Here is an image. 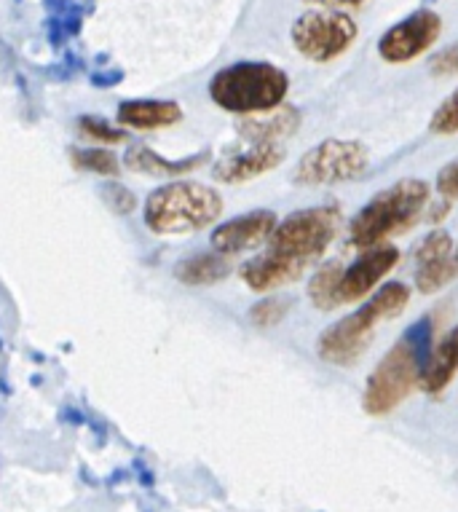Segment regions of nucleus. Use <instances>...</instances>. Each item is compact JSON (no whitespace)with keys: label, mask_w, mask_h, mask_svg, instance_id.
Wrapping results in <instances>:
<instances>
[{"label":"nucleus","mask_w":458,"mask_h":512,"mask_svg":"<svg viewBox=\"0 0 458 512\" xmlns=\"http://www.w3.org/2000/svg\"><path fill=\"white\" fill-rule=\"evenodd\" d=\"M432 344V322H418L381 357L367 376L362 392V408L370 416H389L400 408L413 389L421 387L424 362Z\"/></svg>","instance_id":"f257e3e1"},{"label":"nucleus","mask_w":458,"mask_h":512,"mask_svg":"<svg viewBox=\"0 0 458 512\" xmlns=\"http://www.w3.org/2000/svg\"><path fill=\"white\" fill-rule=\"evenodd\" d=\"M408 303V287L402 282H389L365 306H359L357 311H351L349 317H343L341 322H335L333 328H327L317 341V354L330 365H338V368L357 365L359 357L373 344L378 325L400 317L402 311L408 309Z\"/></svg>","instance_id":"f03ea898"},{"label":"nucleus","mask_w":458,"mask_h":512,"mask_svg":"<svg viewBox=\"0 0 458 512\" xmlns=\"http://www.w3.org/2000/svg\"><path fill=\"white\" fill-rule=\"evenodd\" d=\"M432 204V188L418 177H405L392 188L375 194L362 210L351 218L349 242L357 250H370L375 244L389 242L394 234L416 223Z\"/></svg>","instance_id":"7ed1b4c3"},{"label":"nucleus","mask_w":458,"mask_h":512,"mask_svg":"<svg viewBox=\"0 0 458 512\" xmlns=\"http://www.w3.org/2000/svg\"><path fill=\"white\" fill-rule=\"evenodd\" d=\"M287 92H290V78L271 62H236L217 70L209 81L212 102L236 116L276 110Z\"/></svg>","instance_id":"20e7f679"},{"label":"nucleus","mask_w":458,"mask_h":512,"mask_svg":"<svg viewBox=\"0 0 458 512\" xmlns=\"http://www.w3.org/2000/svg\"><path fill=\"white\" fill-rule=\"evenodd\" d=\"M223 215V199L215 188L193 183V180H172L161 185L145 202V226L153 234L177 236L193 234L212 226Z\"/></svg>","instance_id":"39448f33"},{"label":"nucleus","mask_w":458,"mask_h":512,"mask_svg":"<svg viewBox=\"0 0 458 512\" xmlns=\"http://www.w3.org/2000/svg\"><path fill=\"white\" fill-rule=\"evenodd\" d=\"M338 228H341V210L333 204L298 210L274 228L266 250L284 261L303 263L311 269V263H317L327 247L333 244Z\"/></svg>","instance_id":"423d86ee"},{"label":"nucleus","mask_w":458,"mask_h":512,"mask_svg":"<svg viewBox=\"0 0 458 512\" xmlns=\"http://www.w3.org/2000/svg\"><path fill=\"white\" fill-rule=\"evenodd\" d=\"M370 156L357 140H325L303 153L292 169V183L298 185H338L351 183L367 172Z\"/></svg>","instance_id":"0eeeda50"},{"label":"nucleus","mask_w":458,"mask_h":512,"mask_svg":"<svg viewBox=\"0 0 458 512\" xmlns=\"http://www.w3.org/2000/svg\"><path fill=\"white\" fill-rule=\"evenodd\" d=\"M292 46L311 62H333L357 41V22L343 11H306L292 22Z\"/></svg>","instance_id":"6e6552de"},{"label":"nucleus","mask_w":458,"mask_h":512,"mask_svg":"<svg viewBox=\"0 0 458 512\" xmlns=\"http://www.w3.org/2000/svg\"><path fill=\"white\" fill-rule=\"evenodd\" d=\"M442 33L440 14H434L432 9H421L416 14H410L408 19H402L394 27H389L381 41H378V54L389 65H402L410 59L421 57L432 49L437 38Z\"/></svg>","instance_id":"1a4fd4ad"},{"label":"nucleus","mask_w":458,"mask_h":512,"mask_svg":"<svg viewBox=\"0 0 458 512\" xmlns=\"http://www.w3.org/2000/svg\"><path fill=\"white\" fill-rule=\"evenodd\" d=\"M400 263V250L394 244H375L354 261L349 269H343L338 287H335V306H351L365 298L381 279Z\"/></svg>","instance_id":"9d476101"},{"label":"nucleus","mask_w":458,"mask_h":512,"mask_svg":"<svg viewBox=\"0 0 458 512\" xmlns=\"http://www.w3.org/2000/svg\"><path fill=\"white\" fill-rule=\"evenodd\" d=\"M279 220L271 210H252L242 218H234L215 228L212 247L225 255H239V252L255 250L260 244H268Z\"/></svg>","instance_id":"9b49d317"},{"label":"nucleus","mask_w":458,"mask_h":512,"mask_svg":"<svg viewBox=\"0 0 458 512\" xmlns=\"http://www.w3.org/2000/svg\"><path fill=\"white\" fill-rule=\"evenodd\" d=\"M309 271V266L303 263L284 261L279 255H274L271 250H266L258 258H252L239 269V277L252 293H274V290H282V287L298 282L303 274Z\"/></svg>","instance_id":"f8f14e48"},{"label":"nucleus","mask_w":458,"mask_h":512,"mask_svg":"<svg viewBox=\"0 0 458 512\" xmlns=\"http://www.w3.org/2000/svg\"><path fill=\"white\" fill-rule=\"evenodd\" d=\"M284 161V151L279 145H250V151L236 153V156H223L215 164L217 183H247L255 177L266 175Z\"/></svg>","instance_id":"ddd939ff"},{"label":"nucleus","mask_w":458,"mask_h":512,"mask_svg":"<svg viewBox=\"0 0 458 512\" xmlns=\"http://www.w3.org/2000/svg\"><path fill=\"white\" fill-rule=\"evenodd\" d=\"M458 373V325L426 354L421 389L426 395H442Z\"/></svg>","instance_id":"4468645a"},{"label":"nucleus","mask_w":458,"mask_h":512,"mask_svg":"<svg viewBox=\"0 0 458 512\" xmlns=\"http://www.w3.org/2000/svg\"><path fill=\"white\" fill-rule=\"evenodd\" d=\"M118 124L129 129H161L183 118V108L169 100H129L118 105Z\"/></svg>","instance_id":"2eb2a0df"},{"label":"nucleus","mask_w":458,"mask_h":512,"mask_svg":"<svg viewBox=\"0 0 458 512\" xmlns=\"http://www.w3.org/2000/svg\"><path fill=\"white\" fill-rule=\"evenodd\" d=\"M300 126V113L295 108L279 105L274 113H268L266 118H250L242 124V140L247 145H276L279 140L287 137Z\"/></svg>","instance_id":"dca6fc26"},{"label":"nucleus","mask_w":458,"mask_h":512,"mask_svg":"<svg viewBox=\"0 0 458 512\" xmlns=\"http://www.w3.org/2000/svg\"><path fill=\"white\" fill-rule=\"evenodd\" d=\"M234 271V263H231V255H225L220 250L212 252H199V255H191L185 261L177 263L175 277L188 287H209L223 282L228 274Z\"/></svg>","instance_id":"f3484780"},{"label":"nucleus","mask_w":458,"mask_h":512,"mask_svg":"<svg viewBox=\"0 0 458 512\" xmlns=\"http://www.w3.org/2000/svg\"><path fill=\"white\" fill-rule=\"evenodd\" d=\"M204 161H207V153H199V156H191V159L183 161H167L156 151H150L148 145H134L132 151L126 153V167L150 177H183L196 167H201Z\"/></svg>","instance_id":"a211bd4d"},{"label":"nucleus","mask_w":458,"mask_h":512,"mask_svg":"<svg viewBox=\"0 0 458 512\" xmlns=\"http://www.w3.org/2000/svg\"><path fill=\"white\" fill-rule=\"evenodd\" d=\"M458 277V261L456 252L434 258V261L416 263V287L421 293H437L448 285L450 279Z\"/></svg>","instance_id":"6ab92c4d"},{"label":"nucleus","mask_w":458,"mask_h":512,"mask_svg":"<svg viewBox=\"0 0 458 512\" xmlns=\"http://www.w3.org/2000/svg\"><path fill=\"white\" fill-rule=\"evenodd\" d=\"M343 274V266L338 261L325 263L322 269L311 277L309 282V298L311 303L317 306L319 311H333L335 306V287H338V279Z\"/></svg>","instance_id":"aec40b11"},{"label":"nucleus","mask_w":458,"mask_h":512,"mask_svg":"<svg viewBox=\"0 0 458 512\" xmlns=\"http://www.w3.org/2000/svg\"><path fill=\"white\" fill-rule=\"evenodd\" d=\"M70 161L81 172H94L100 177H118L121 175V164L110 151H70Z\"/></svg>","instance_id":"412c9836"},{"label":"nucleus","mask_w":458,"mask_h":512,"mask_svg":"<svg viewBox=\"0 0 458 512\" xmlns=\"http://www.w3.org/2000/svg\"><path fill=\"white\" fill-rule=\"evenodd\" d=\"M75 126H78V132H81V135L89 137V140H94V143L121 145L129 140V135H126V132H121V129H113V126H110L108 121H102V118L81 116L78 121H75Z\"/></svg>","instance_id":"4be33fe9"},{"label":"nucleus","mask_w":458,"mask_h":512,"mask_svg":"<svg viewBox=\"0 0 458 512\" xmlns=\"http://www.w3.org/2000/svg\"><path fill=\"white\" fill-rule=\"evenodd\" d=\"M429 132L440 137L458 135V89L450 92V97L440 102V108L434 110L432 121H429Z\"/></svg>","instance_id":"5701e85b"},{"label":"nucleus","mask_w":458,"mask_h":512,"mask_svg":"<svg viewBox=\"0 0 458 512\" xmlns=\"http://www.w3.org/2000/svg\"><path fill=\"white\" fill-rule=\"evenodd\" d=\"M290 311V301L287 298H266V301L255 303L250 309V322L255 328H274L279 325Z\"/></svg>","instance_id":"b1692460"},{"label":"nucleus","mask_w":458,"mask_h":512,"mask_svg":"<svg viewBox=\"0 0 458 512\" xmlns=\"http://www.w3.org/2000/svg\"><path fill=\"white\" fill-rule=\"evenodd\" d=\"M450 252H456L450 234H445V231H434V234H429L426 239H421V244H418L416 252H413V261H434V258H442V255H450Z\"/></svg>","instance_id":"393cba45"},{"label":"nucleus","mask_w":458,"mask_h":512,"mask_svg":"<svg viewBox=\"0 0 458 512\" xmlns=\"http://www.w3.org/2000/svg\"><path fill=\"white\" fill-rule=\"evenodd\" d=\"M100 194L105 196V204H108V207H113L118 215H129V212L137 207V199H134L132 191H129V188H124V185H118V183L102 185Z\"/></svg>","instance_id":"a878e982"},{"label":"nucleus","mask_w":458,"mask_h":512,"mask_svg":"<svg viewBox=\"0 0 458 512\" xmlns=\"http://www.w3.org/2000/svg\"><path fill=\"white\" fill-rule=\"evenodd\" d=\"M429 70H432V76H458V41L448 49L437 51L429 62Z\"/></svg>","instance_id":"bb28decb"},{"label":"nucleus","mask_w":458,"mask_h":512,"mask_svg":"<svg viewBox=\"0 0 458 512\" xmlns=\"http://www.w3.org/2000/svg\"><path fill=\"white\" fill-rule=\"evenodd\" d=\"M437 191H440L442 199H458V159L445 164L437 175Z\"/></svg>","instance_id":"cd10ccee"},{"label":"nucleus","mask_w":458,"mask_h":512,"mask_svg":"<svg viewBox=\"0 0 458 512\" xmlns=\"http://www.w3.org/2000/svg\"><path fill=\"white\" fill-rule=\"evenodd\" d=\"M306 3H317V6H359V3H365V0H306Z\"/></svg>","instance_id":"c85d7f7f"},{"label":"nucleus","mask_w":458,"mask_h":512,"mask_svg":"<svg viewBox=\"0 0 458 512\" xmlns=\"http://www.w3.org/2000/svg\"><path fill=\"white\" fill-rule=\"evenodd\" d=\"M456 261H458V244H456Z\"/></svg>","instance_id":"c756f323"}]
</instances>
